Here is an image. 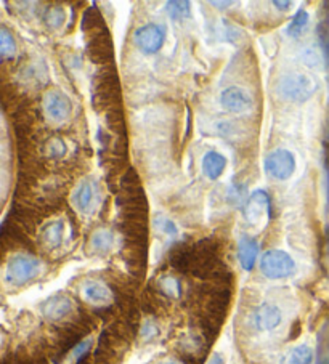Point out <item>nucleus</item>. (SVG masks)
<instances>
[{
  "instance_id": "obj_27",
  "label": "nucleus",
  "mask_w": 329,
  "mask_h": 364,
  "mask_svg": "<svg viewBox=\"0 0 329 364\" xmlns=\"http://www.w3.org/2000/svg\"><path fill=\"white\" fill-rule=\"evenodd\" d=\"M142 334H143V337H147V338H149V337H153L154 336V334H158V329L156 327H154L153 326V324H144V327H143V331H142Z\"/></svg>"
},
{
  "instance_id": "obj_11",
  "label": "nucleus",
  "mask_w": 329,
  "mask_h": 364,
  "mask_svg": "<svg viewBox=\"0 0 329 364\" xmlns=\"http://www.w3.org/2000/svg\"><path fill=\"white\" fill-rule=\"evenodd\" d=\"M227 157L218 151H207L203 157V172L209 180H217L227 169Z\"/></svg>"
},
{
  "instance_id": "obj_3",
  "label": "nucleus",
  "mask_w": 329,
  "mask_h": 364,
  "mask_svg": "<svg viewBox=\"0 0 329 364\" xmlns=\"http://www.w3.org/2000/svg\"><path fill=\"white\" fill-rule=\"evenodd\" d=\"M261 271L268 279H284L296 273V262L288 252L272 249L261 258Z\"/></svg>"
},
{
  "instance_id": "obj_12",
  "label": "nucleus",
  "mask_w": 329,
  "mask_h": 364,
  "mask_svg": "<svg viewBox=\"0 0 329 364\" xmlns=\"http://www.w3.org/2000/svg\"><path fill=\"white\" fill-rule=\"evenodd\" d=\"M73 312V302L64 296H57L48 298V300L42 305V313L48 319H62L68 316Z\"/></svg>"
},
{
  "instance_id": "obj_29",
  "label": "nucleus",
  "mask_w": 329,
  "mask_h": 364,
  "mask_svg": "<svg viewBox=\"0 0 329 364\" xmlns=\"http://www.w3.org/2000/svg\"><path fill=\"white\" fill-rule=\"evenodd\" d=\"M214 7H230L233 2H212Z\"/></svg>"
},
{
  "instance_id": "obj_14",
  "label": "nucleus",
  "mask_w": 329,
  "mask_h": 364,
  "mask_svg": "<svg viewBox=\"0 0 329 364\" xmlns=\"http://www.w3.org/2000/svg\"><path fill=\"white\" fill-rule=\"evenodd\" d=\"M82 296L87 302L97 303V305H102V303H108L111 300V291L98 281H88L84 284Z\"/></svg>"
},
{
  "instance_id": "obj_26",
  "label": "nucleus",
  "mask_w": 329,
  "mask_h": 364,
  "mask_svg": "<svg viewBox=\"0 0 329 364\" xmlns=\"http://www.w3.org/2000/svg\"><path fill=\"white\" fill-rule=\"evenodd\" d=\"M91 345H92L91 341H84V342L79 343V345L74 348V352H73L74 358H76V360H81V358L88 352V348H91Z\"/></svg>"
},
{
  "instance_id": "obj_30",
  "label": "nucleus",
  "mask_w": 329,
  "mask_h": 364,
  "mask_svg": "<svg viewBox=\"0 0 329 364\" xmlns=\"http://www.w3.org/2000/svg\"><path fill=\"white\" fill-rule=\"evenodd\" d=\"M158 364H180V363H177V361H161V363H158Z\"/></svg>"
},
{
  "instance_id": "obj_4",
  "label": "nucleus",
  "mask_w": 329,
  "mask_h": 364,
  "mask_svg": "<svg viewBox=\"0 0 329 364\" xmlns=\"http://www.w3.org/2000/svg\"><path fill=\"white\" fill-rule=\"evenodd\" d=\"M263 167H265V172L272 178H275L278 182H286L294 175V172H296V156H294L289 149H273L265 157Z\"/></svg>"
},
{
  "instance_id": "obj_13",
  "label": "nucleus",
  "mask_w": 329,
  "mask_h": 364,
  "mask_svg": "<svg viewBox=\"0 0 329 364\" xmlns=\"http://www.w3.org/2000/svg\"><path fill=\"white\" fill-rule=\"evenodd\" d=\"M93 199H95V193L92 184L88 182H82L73 193L74 207L82 213H88L92 211Z\"/></svg>"
},
{
  "instance_id": "obj_25",
  "label": "nucleus",
  "mask_w": 329,
  "mask_h": 364,
  "mask_svg": "<svg viewBox=\"0 0 329 364\" xmlns=\"http://www.w3.org/2000/svg\"><path fill=\"white\" fill-rule=\"evenodd\" d=\"M63 19H64V13H63L62 8H52L47 13V23L53 28H58L59 24H62Z\"/></svg>"
},
{
  "instance_id": "obj_17",
  "label": "nucleus",
  "mask_w": 329,
  "mask_h": 364,
  "mask_svg": "<svg viewBox=\"0 0 329 364\" xmlns=\"http://www.w3.org/2000/svg\"><path fill=\"white\" fill-rule=\"evenodd\" d=\"M308 23H310V17L306 10H299V12L294 15V18L291 19V23L288 24L286 34L289 37H301L306 29L308 28Z\"/></svg>"
},
{
  "instance_id": "obj_24",
  "label": "nucleus",
  "mask_w": 329,
  "mask_h": 364,
  "mask_svg": "<svg viewBox=\"0 0 329 364\" xmlns=\"http://www.w3.org/2000/svg\"><path fill=\"white\" fill-rule=\"evenodd\" d=\"M66 153V146H64V143L62 142V140L55 138L50 142L48 144V154L52 157H62L63 154Z\"/></svg>"
},
{
  "instance_id": "obj_18",
  "label": "nucleus",
  "mask_w": 329,
  "mask_h": 364,
  "mask_svg": "<svg viewBox=\"0 0 329 364\" xmlns=\"http://www.w3.org/2000/svg\"><path fill=\"white\" fill-rule=\"evenodd\" d=\"M17 53V42L8 29L0 28V58L8 59Z\"/></svg>"
},
{
  "instance_id": "obj_7",
  "label": "nucleus",
  "mask_w": 329,
  "mask_h": 364,
  "mask_svg": "<svg viewBox=\"0 0 329 364\" xmlns=\"http://www.w3.org/2000/svg\"><path fill=\"white\" fill-rule=\"evenodd\" d=\"M44 109L48 116L50 121L53 122H64L71 116L73 104L66 95L59 90H52L46 95L44 98Z\"/></svg>"
},
{
  "instance_id": "obj_28",
  "label": "nucleus",
  "mask_w": 329,
  "mask_h": 364,
  "mask_svg": "<svg viewBox=\"0 0 329 364\" xmlns=\"http://www.w3.org/2000/svg\"><path fill=\"white\" fill-rule=\"evenodd\" d=\"M273 5L283 10V12H286V10H289V7H292V2H273Z\"/></svg>"
},
{
  "instance_id": "obj_6",
  "label": "nucleus",
  "mask_w": 329,
  "mask_h": 364,
  "mask_svg": "<svg viewBox=\"0 0 329 364\" xmlns=\"http://www.w3.org/2000/svg\"><path fill=\"white\" fill-rule=\"evenodd\" d=\"M272 206H270V196L263 191L257 189L251 196L247 198L244 204V218L251 223V225H262L270 218Z\"/></svg>"
},
{
  "instance_id": "obj_20",
  "label": "nucleus",
  "mask_w": 329,
  "mask_h": 364,
  "mask_svg": "<svg viewBox=\"0 0 329 364\" xmlns=\"http://www.w3.org/2000/svg\"><path fill=\"white\" fill-rule=\"evenodd\" d=\"M166 12L171 15V18L180 21V19H185L191 15V3L182 2V0H178V2H167Z\"/></svg>"
},
{
  "instance_id": "obj_15",
  "label": "nucleus",
  "mask_w": 329,
  "mask_h": 364,
  "mask_svg": "<svg viewBox=\"0 0 329 364\" xmlns=\"http://www.w3.org/2000/svg\"><path fill=\"white\" fill-rule=\"evenodd\" d=\"M313 350L308 345H297L289 350L283 356L281 364H312L313 363Z\"/></svg>"
},
{
  "instance_id": "obj_1",
  "label": "nucleus",
  "mask_w": 329,
  "mask_h": 364,
  "mask_svg": "<svg viewBox=\"0 0 329 364\" xmlns=\"http://www.w3.org/2000/svg\"><path fill=\"white\" fill-rule=\"evenodd\" d=\"M317 81L307 73H286L278 81L276 92L291 103H303L317 92Z\"/></svg>"
},
{
  "instance_id": "obj_19",
  "label": "nucleus",
  "mask_w": 329,
  "mask_h": 364,
  "mask_svg": "<svg viewBox=\"0 0 329 364\" xmlns=\"http://www.w3.org/2000/svg\"><path fill=\"white\" fill-rule=\"evenodd\" d=\"M113 233L109 229H97L92 236V247L98 252H106L113 246Z\"/></svg>"
},
{
  "instance_id": "obj_23",
  "label": "nucleus",
  "mask_w": 329,
  "mask_h": 364,
  "mask_svg": "<svg viewBox=\"0 0 329 364\" xmlns=\"http://www.w3.org/2000/svg\"><path fill=\"white\" fill-rule=\"evenodd\" d=\"M162 289H164V292L169 294L171 297L180 296V282L172 276H167L162 279Z\"/></svg>"
},
{
  "instance_id": "obj_21",
  "label": "nucleus",
  "mask_w": 329,
  "mask_h": 364,
  "mask_svg": "<svg viewBox=\"0 0 329 364\" xmlns=\"http://www.w3.org/2000/svg\"><path fill=\"white\" fill-rule=\"evenodd\" d=\"M301 59L303 64H307L308 68H318L321 63V55L315 47H308L302 52Z\"/></svg>"
},
{
  "instance_id": "obj_9",
  "label": "nucleus",
  "mask_w": 329,
  "mask_h": 364,
  "mask_svg": "<svg viewBox=\"0 0 329 364\" xmlns=\"http://www.w3.org/2000/svg\"><path fill=\"white\" fill-rule=\"evenodd\" d=\"M220 104L223 109L233 114H246L252 109V98L246 90L239 87H228L220 93Z\"/></svg>"
},
{
  "instance_id": "obj_5",
  "label": "nucleus",
  "mask_w": 329,
  "mask_h": 364,
  "mask_svg": "<svg viewBox=\"0 0 329 364\" xmlns=\"http://www.w3.org/2000/svg\"><path fill=\"white\" fill-rule=\"evenodd\" d=\"M166 41V28L158 23L143 24L133 34V42L143 53L153 55L162 48Z\"/></svg>"
},
{
  "instance_id": "obj_31",
  "label": "nucleus",
  "mask_w": 329,
  "mask_h": 364,
  "mask_svg": "<svg viewBox=\"0 0 329 364\" xmlns=\"http://www.w3.org/2000/svg\"><path fill=\"white\" fill-rule=\"evenodd\" d=\"M328 140H329V127H328Z\"/></svg>"
},
{
  "instance_id": "obj_10",
  "label": "nucleus",
  "mask_w": 329,
  "mask_h": 364,
  "mask_svg": "<svg viewBox=\"0 0 329 364\" xmlns=\"http://www.w3.org/2000/svg\"><path fill=\"white\" fill-rule=\"evenodd\" d=\"M258 256V242L254 238L243 236L238 242V260L243 270L251 271Z\"/></svg>"
},
{
  "instance_id": "obj_22",
  "label": "nucleus",
  "mask_w": 329,
  "mask_h": 364,
  "mask_svg": "<svg viewBox=\"0 0 329 364\" xmlns=\"http://www.w3.org/2000/svg\"><path fill=\"white\" fill-rule=\"evenodd\" d=\"M154 225L158 227V229H161L164 234H167V236H176L178 233V228L176 223H173L171 218L164 217V215H158L154 218Z\"/></svg>"
},
{
  "instance_id": "obj_2",
  "label": "nucleus",
  "mask_w": 329,
  "mask_h": 364,
  "mask_svg": "<svg viewBox=\"0 0 329 364\" xmlns=\"http://www.w3.org/2000/svg\"><path fill=\"white\" fill-rule=\"evenodd\" d=\"M41 271V262L28 253H17L8 260L5 278L13 286H23L34 279Z\"/></svg>"
},
{
  "instance_id": "obj_8",
  "label": "nucleus",
  "mask_w": 329,
  "mask_h": 364,
  "mask_svg": "<svg viewBox=\"0 0 329 364\" xmlns=\"http://www.w3.org/2000/svg\"><path fill=\"white\" fill-rule=\"evenodd\" d=\"M283 321V313L273 303H262L252 313V324L257 331L272 332L280 326Z\"/></svg>"
},
{
  "instance_id": "obj_16",
  "label": "nucleus",
  "mask_w": 329,
  "mask_h": 364,
  "mask_svg": "<svg viewBox=\"0 0 329 364\" xmlns=\"http://www.w3.org/2000/svg\"><path fill=\"white\" fill-rule=\"evenodd\" d=\"M64 234V222L63 220H53L44 228L42 231V239L48 247H58L63 241Z\"/></svg>"
}]
</instances>
